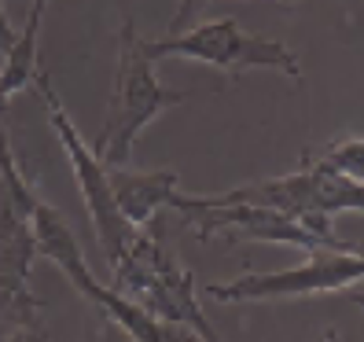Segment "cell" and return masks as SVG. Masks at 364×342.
I'll return each instance as SVG.
<instances>
[{"instance_id":"2","label":"cell","mask_w":364,"mask_h":342,"mask_svg":"<svg viewBox=\"0 0 364 342\" xmlns=\"http://www.w3.org/2000/svg\"><path fill=\"white\" fill-rule=\"evenodd\" d=\"M118 291L151 313L162 324H184L191 331H199L206 342H218V331L210 328V320L199 306V287L191 269L177 258V250L169 247L162 236V228L151 221L136 232V240L129 243L125 258L111 269Z\"/></svg>"},{"instance_id":"12","label":"cell","mask_w":364,"mask_h":342,"mask_svg":"<svg viewBox=\"0 0 364 342\" xmlns=\"http://www.w3.org/2000/svg\"><path fill=\"white\" fill-rule=\"evenodd\" d=\"M162 338L166 342H206L199 331H191L184 324H162Z\"/></svg>"},{"instance_id":"3","label":"cell","mask_w":364,"mask_h":342,"mask_svg":"<svg viewBox=\"0 0 364 342\" xmlns=\"http://www.w3.org/2000/svg\"><path fill=\"white\" fill-rule=\"evenodd\" d=\"M173 206L184 225L196 232L199 240H254V243H280V247H298L306 254L316 250H360L350 240L338 236H320V232L306 228L302 221H294L291 213L276 210V206H262V203H243L232 199L228 191L221 196H173Z\"/></svg>"},{"instance_id":"7","label":"cell","mask_w":364,"mask_h":342,"mask_svg":"<svg viewBox=\"0 0 364 342\" xmlns=\"http://www.w3.org/2000/svg\"><path fill=\"white\" fill-rule=\"evenodd\" d=\"M364 280V250H316L302 265L280 272H247L228 284H210L218 302H276V298H313L353 291Z\"/></svg>"},{"instance_id":"5","label":"cell","mask_w":364,"mask_h":342,"mask_svg":"<svg viewBox=\"0 0 364 342\" xmlns=\"http://www.w3.org/2000/svg\"><path fill=\"white\" fill-rule=\"evenodd\" d=\"M33 92L45 100V111H48V125L52 133L59 137V147L67 151L70 159V169H74V181H77V191L85 206H89V218H92V228H96V243L103 250L107 265H118L125 258V250L129 243L136 240V225L125 221V213L118 210V199H114V188H111V173H107V166L96 159L92 144H85V137L77 133V125L70 122L67 107L59 103L55 89L45 70L33 74Z\"/></svg>"},{"instance_id":"16","label":"cell","mask_w":364,"mask_h":342,"mask_svg":"<svg viewBox=\"0 0 364 342\" xmlns=\"http://www.w3.org/2000/svg\"><path fill=\"white\" fill-rule=\"evenodd\" d=\"M350 302H353L357 309H364V291H360V294H350Z\"/></svg>"},{"instance_id":"15","label":"cell","mask_w":364,"mask_h":342,"mask_svg":"<svg viewBox=\"0 0 364 342\" xmlns=\"http://www.w3.org/2000/svg\"><path fill=\"white\" fill-rule=\"evenodd\" d=\"M8 100H11V96H8L4 89H0V118H4V111H8Z\"/></svg>"},{"instance_id":"8","label":"cell","mask_w":364,"mask_h":342,"mask_svg":"<svg viewBox=\"0 0 364 342\" xmlns=\"http://www.w3.org/2000/svg\"><path fill=\"white\" fill-rule=\"evenodd\" d=\"M111 173V188L118 210L125 213V221L144 228L159 218V210H166L177 196V173L173 169H155V173H133L125 166H107Z\"/></svg>"},{"instance_id":"14","label":"cell","mask_w":364,"mask_h":342,"mask_svg":"<svg viewBox=\"0 0 364 342\" xmlns=\"http://www.w3.org/2000/svg\"><path fill=\"white\" fill-rule=\"evenodd\" d=\"M316 342H338V331H335V328H328V331H324V335H320Z\"/></svg>"},{"instance_id":"10","label":"cell","mask_w":364,"mask_h":342,"mask_svg":"<svg viewBox=\"0 0 364 342\" xmlns=\"http://www.w3.org/2000/svg\"><path fill=\"white\" fill-rule=\"evenodd\" d=\"M320 166L335 169V173L364 184V137H338L331 140L320 155H313Z\"/></svg>"},{"instance_id":"6","label":"cell","mask_w":364,"mask_h":342,"mask_svg":"<svg viewBox=\"0 0 364 342\" xmlns=\"http://www.w3.org/2000/svg\"><path fill=\"white\" fill-rule=\"evenodd\" d=\"M147 45H151L155 59L181 55L191 63L218 67L225 78H240L247 70H280L294 81H302V63L287 45L247 33L235 18H213V23H199L196 30L169 33L162 41H147Z\"/></svg>"},{"instance_id":"11","label":"cell","mask_w":364,"mask_h":342,"mask_svg":"<svg viewBox=\"0 0 364 342\" xmlns=\"http://www.w3.org/2000/svg\"><path fill=\"white\" fill-rule=\"evenodd\" d=\"M4 342H52V338H48V331H45V320H37V324H26V328L11 331Z\"/></svg>"},{"instance_id":"4","label":"cell","mask_w":364,"mask_h":342,"mask_svg":"<svg viewBox=\"0 0 364 342\" xmlns=\"http://www.w3.org/2000/svg\"><path fill=\"white\" fill-rule=\"evenodd\" d=\"M30 228H33V243H37L41 258H48L52 265H59V272H67V280L81 291L85 302H92L125 338L129 342H166L162 338V320H155L136 298H129L118 287L100 284L96 276L89 272L77 236L70 232V225L63 221V213L55 206H48L45 199H37V206L30 213Z\"/></svg>"},{"instance_id":"13","label":"cell","mask_w":364,"mask_h":342,"mask_svg":"<svg viewBox=\"0 0 364 342\" xmlns=\"http://www.w3.org/2000/svg\"><path fill=\"white\" fill-rule=\"evenodd\" d=\"M196 4H199V0H181V4H177V15L169 18V33H177V30L188 26V18H191V11H196Z\"/></svg>"},{"instance_id":"1","label":"cell","mask_w":364,"mask_h":342,"mask_svg":"<svg viewBox=\"0 0 364 342\" xmlns=\"http://www.w3.org/2000/svg\"><path fill=\"white\" fill-rule=\"evenodd\" d=\"M184 89H166L155 74L151 45L136 33L133 18L122 23L118 33V67H114V89L107 103L103 129L92 140V151L103 166H129L136 137L151 125L166 107L184 103Z\"/></svg>"},{"instance_id":"9","label":"cell","mask_w":364,"mask_h":342,"mask_svg":"<svg viewBox=\"0 0 364 342\" xmlns=\"http://www.w3.org/2000/svg\"><path fill=\"white\" fill-rule=\"evenodd\" d=\"M45 11H48V0H33L30 8V18L23 33L15 37V45L4 59V70H0V89L8 96L23 92L33 85V74H37V41H41V23H45Z\"/></svg>"}]
</instances>
